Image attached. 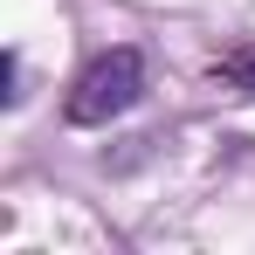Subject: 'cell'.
<instances>
[{"label":"cell","mask_w":255,"mask_h":255,"mask_svg":"<svg viewBox=\"0 0 255 255\" xmlns=\"http://www.w3.org/2000/svg\"><path fill=\"white\" fill-rule=\"evenodd\" d=\"M145 90H152V69H145V48H97L83 69L69 76V97H62V118L76 131H97V125H118L125 111L145 104Z\"/></svg>","instance_id":"1"},{"label":"cell","mask_w":255,"mask_h":255,"mask_svg":"<svg viewBox=\"0 0 255 255\" xmlns=\"http://www.w3.org/2000/svg\"><path fill=\"white\" fill-rule=\"evenodd\" d=\"M0 97H7V111H14V104H21V97H28V90H21V48H7V55H0Z\"/></svg>","instance_id":"3"},{"label":"cell","mask_w":255,"mask_h":255,"mask_svg":"<svg viewBox=\"0 0 255 255\" xmlns=\"http://www.w3.org/2000/svg\"><path fill=\"white\" fill-rule=\"evenodd\" d=\"M214 76L228 90H242V97H255V42H242V48H228L221 62H214Z\"/></svg>","instance_id":"2"}]
</instances>
